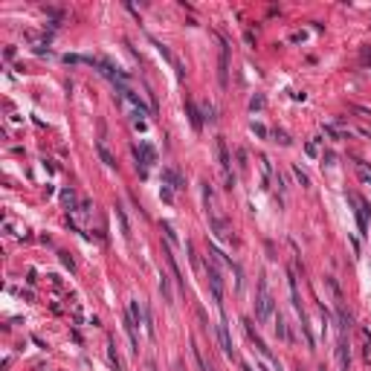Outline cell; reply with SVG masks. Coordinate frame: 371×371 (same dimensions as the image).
I'll use <instances>...</instances> for the list:
<instances>
[{
    "mask_svg": "<svg viewBox=\"0 0 371 371\" xmlns=\"http://www.w3.org/2000/svg\"><path fill=\"white\" fill-rule=\"evenodd\" d=\"M273 331H276L278 340H290V334H287V325H284L281 313H276V316H273Z\"/></svg>",
    "mask_w": 371,
    "mask_h": 371,
    "instance_id": "8fae6325",
    "label": "cell"
},
{
    "mask_svg": "<svg viewBox=\"0 0 371 371\" xmlns=\"http://www.w3.org/2000/svg\"><path fill=\"white\" fill-rule=\"evenodd\" d=\"M133 154H136V159L142 162V168H151V165L157 162V151L148 145V142H142L139 148H133Z\"/></svg>",
    "mask_w": 371,
    "mask_h": 371,
    "instance_id": "5b68a950",
    "label": "cell"
},
{
    "mask_svg": "<svg viewBox=\"0 0 371 371\" xmlns=\"http://www.w3.org/2000/svg\"><path fill=\"white\" fill-rule=\"evenodd\" d=\"M258 162H261V171H264V180H267V183H270V180H273V162H270V159H267V157H261V159H258Z\"/></svg>",
    "mask_w": 371,
    "mask_h": 371,
    "instance_id": "4fadbf2b",
    "label": "cell"
},
{
    "mask_svg": "<svg viewBox=\"0 0 371 371\" xmlns=\"http://www.w3.org/2000/svg\"><path fill=\"white\" fill-rule=\"evenodd\" d=\"M290 299H293V308L299 310V316H302V299H299V278L296 273L290 270Z\"/></svg>",
    "mask_w": 371,
    "mask_h": 371,
    "instance_id": "9c48e42d",
    "label": "cell"
},
{
    "mask_svg": "<svg viewBox=\"0 0 371 371\" xmlns=\"http://www.w3.org/2000/svg\"><path fill=\"white\" fill-rule=\"evenodd\" d=\"M203 119H209V122L215 119V107H212L209 102H203Z\"/></svg>",
    "mask_w": 371,
    "mask_h": 371,
    "instance_id": "ac0fdd59",
    "label": "cell"
},
{
    "mask_svg": "<svg viewBox=\"0 0 371 371\" xmlns=\"http://www.w3.org/2000/svg\"><path fill=\"white\" fill-rule=\"evenodd\" d=\"M217 157H220V168H223V177H226V186L232 188V174H229V151H226L223 139H217Z\"/></svg>",
    "mask_w": 371,
    "mask_h": 371,
    "instance_id": "ba28073f",
    "label": "cell"
},
{
    "mask_svg": "<svg viewBox=\"0 0 371 371\" xmlns=\"http://www.w3.org/2000/svg\"><path fill=\"white\" fill-rule=\"evenodd\" d=\"M220 84H226V47L220 53Z\"/></svg>",
    "mask_w": 371,
    "mask_h": 371,
    "instance_id": "9a60e30c",
    "label": "cell"
},
{
    "mask_svg": "<svg viewBox=\"0 0 371 371\" xmlns=\"http://www.w3.org/2000/svg\"><path fill=\"white\" fill-rule=\"evenodd\" d=\"M162 180L168 183V188H183V177L174 168H162Z\"/></svg>",
    "mask_w": 371,
    "mask_h": 371,
    "instance_id": "30bf717a",
    "label": "cell"
},
{
    "mask_svg": "<svg viewBox=\"0 0 371 371\" xmlns=\"http://www.w3.org/2000/svg\"><path fill=\"white\" fill-rule=\"evenodd\" d=\"M244 331H247V337H249V340H252V345L258 348V354H261V357H264V360H267V363H270L273 369H278V360H276V357H273V351L267 348V342L261 340V337H258V331L252 328V319H244ZM278 371H281V369H278Z\"/></svg>",
    "mask_w": 371,
    "mask_h": 371,
    "instance_id": "7a4b0ae2",
    "label": "cell"
},
{
    "mask_svg": "<svg viewBox=\"0 0 371 371\" xmlns=\"http://www.w3.org/2000/svg\"><path fill=\"white\" fill-rule=\"evenodd\" d=\"M255 316H258V322H273V316H276V299H273V293H270V287H267V281H264V278L258 281Z\"/></svg>",
    "mask_w": 371,
    "mask_h": 371,
    "instance_id": "6da1fadb",
    "label": "cell"
},
{
    "mask_svg": "<svg viewBox=\"0 0 371 371\" xmlns=\"http://www.w3.org/2000/svg\"><path fill=\"white\" fill-rule=\"evenodd\" d=\"M363 64H371V50H366V53H363Z\"/></svg>",
    "mask_w": 371,
    "mask_h": 371,
    "instance_id": "603a6c76",
    "label": "cell"
},
{
    "mask_svg": "<svg viewBox=\"0 0 371 371\" xmlns=\"http://www.w3.org/2000/svg\"><path fill=\"white\" fill-rule=\"evenodd\" d=\"M258 371H273V369H270V363H267V360H264V363H261V366H258Z\"/></svg>",
    "mask_w": 371,
    "mask_h": 371,
    "instance_id": "cb8c5ba5",
    "label": "cell"
},
{
    "mask_svg": "<svg viewBox=\"0 0 371 371\" xmlns=\"http://www.w3.org/2000/svg\"><path fill=\"white\" fill-rule=\"evenodd\" d=\"M162 232H165V238H168V244H177V235H174V229H171L168 223H162Z\"/></svg>",
    "mask_w": 371,
    "mask_h": 371,
    "instance_id": "d6986e66",
    "label": "cell"
},
{
    "mask_svg": "<svg viewBox=\"0 0 371 371\" xmlns=\"http://www.w3.org/2000/svg\"><path fill=\"white\" fill-rule=\"evenodd\" d=\"M252 133L264 139V136H267V128H264V125H258V122H252Z\"/></svg>",
    "mask_w": 371,
    "mask_h": 371,
    "instance_id": "ffe728a7",
    "label": "cell"
},
{
    "mask_svg": "<svg viewBox=\"0 0 371 371\" xmlns=\"http://www.w3.org/2000/svg\"><path fill=\"white\" fill-rule=\"evenodd\" d=\"M348 363H351L348 342H345V334H340V342H337V366H340V371H348Z\"/></svg>",
    "mask_w": 371,
    "mask_h": 371,
    "instance_id": "52a82bcc",
    "label": "cell"
},
{
    "mask_svg": "<svg viewBox=\"0 0 371 371\" xmlns=\"http://www.w3.org/2000/svg\"><path fill=\"white\" fill-rule=\"evenodd\" d=\"M96 151H99V157H102V162H105V165H110V168L116 165V159H113V154H110V151H107V148H105L102 142L96 145Z\"/></svg>",
    "mask_w": 371,
    "mask_h": 371,
    "instance_id": "7c38bea8",
    "label": "cell"
},
{
    "mask_svg": "<svg viewBox=\"0 0 371 371\" xmlns=\"http://www.w3.org/2000/svg\"><path fill=\"white\" fill-rule=\"evenodd\" d=\"M145 371H157V366H154V360H148V363H145Z\"/></svg>",
    "mask_w": 371,
    "mask_h": 371,
    "instance_id": "d4e9b609",
    "label": "cell"
},
{
    "mask_svg": "<svg viewBox=\"0 0 371 371\" xmlns=\"http://www.w3.org/2000/svg\"><path fill=\"white\" fill-rule=\"evenodd\" d=\"M369 186H371V180H369Z\"/></svg>",
    "mask_w": 371,
    "mask_h": 371,
    "instance_id": "4316f807",
    "label": "cell"
},
{
    "mask_svg": "<svg viewBox=\"0 0 371 371\" xmlns=\"http://www.w3.org/2000/svg\"><path fill=\"white\" fill-rule=\"evenodd\" d=\"M217 337H220V345H223V354H226V357H235V348H232V340H229V325H226V319H220Z\"/></svg>",
    "mask_w": 371,
    "mask_h": 371,
    "instance_id": "8992f818",
    "label": "cell"
},
{
    "mask_svg": "<svg viewBox=\"0 0 371 371\" xmlns=\"http://www.w3.org/2000/svg\"><path fill=\"white\" fill-rule=\"evenodd\" d=\"M305 151H308L310 157H316V154H319V148H316V142H308V145H305Z\"/></svg>",
    "mask_w": 371,
    "mask_h": 371,
    "instance_id": "7402d4cb",
    "label": "cell"
},
{
    "mask_svg": "<svg viewBox=\"0 0 371 371\" xmlns=\"http://www.w3.org/2000/svg\"><path fill=\"white\" fill-rule=\"evenodd\" d=\"M206 276H209V287H212V299H215L217 305H220V299H223V276H220V267H217L215 261L206 255Z\"/></svg>",
    "mask_w": 371,
    "mask_h": 371,
    "instance_id": "3957f363",
    "label": "cell"
},
{
    "mask_svg": "<svg viewBox=\"0 0 371 371\" xmlns=\"http://www.w3.org/2000/svg\"><path fill=\"white\" fill-rule=\"evenodd\" d=\"M241 371H252V366H247V363H244V366H241Z\"/></svg>",
    "mask_w": 371,
    "mask_h": 371,
    "instance_id": "484cf974",
    "label": "cell"
},
{
    "mask_svg": "<svg viewBox=\"0 0 371 371\" xmlns=\"http://www.w3.org/2000/svg\"><path fill=\"white\" fill-rule=\"evenodd\" d=\"M110 363L116 366V371H122V360H119V354H116V348H113V342H110Z\"/></svg>",
    "mask_w": 371,
    "mask_h": 371,
    "instance_id": "2e32d148",
    "label": "cell"
},
{
    "mask_svg": "<svg viewBox=\"0 0 371 371\" xmlns=\"http://www.w3.org/2000/svg\"><path fill=\"white\" fill-rule=\"evenodd\" d=\"M249 107H252V110H261V107H264V99H261V96H255V99L249 102Z\"/></svg>",
    "mask_w": 371,
    "mask_h": 371,
    "instance_id": "44dd1931",
    "label": "cell"
},
{
    "mask_svg": "<svg viewBox=\"0 0 371 371\" xmlns=\"http://www.w3.org/2000/svg\"><path fill=\"white\" fill-rule=\"evenodd\" d=\"M293 174H296V180H299V183L305 186V188H308V186H310V180H308V174H305V171H302V168H293Z\"/></svg>",
    "mask_w": 371,
    "mask_h": 371,
    "instance_id": "e0dca14e",
    "label": "cell"
},
{
    "mask_svg": "<svg viewBox=\"0 0 371 371\" xmlns=\"http://www.w3.org/2000/svg\"><path fill=\"white\" fill-rule=\"evenodd\" d=\"M159 293L165 296V302H171V299H174V296H171V287H168V278H165V276L159 278Z\"/></svg>",
    "mask_w": 371,
    "mask_h": 371,
    "instance_id": "5bb4252c",
    "label": "cell"
},
{
    "mask_svg": "<svg viewBox=\"0 0 371 371\" xmlns=\"http://www.w3.org/2000/svg\"><path fill=\"white\" fill-rule=\"evenodd\" d=\"M209 229L215 232L217 241H229V223L223 215H209Z\"/></svg>",
    "mask_w": 371,
    "mask_h": 371,
    "instance_id": "277c9868",
    "label": "cell"
}]
</instances>
